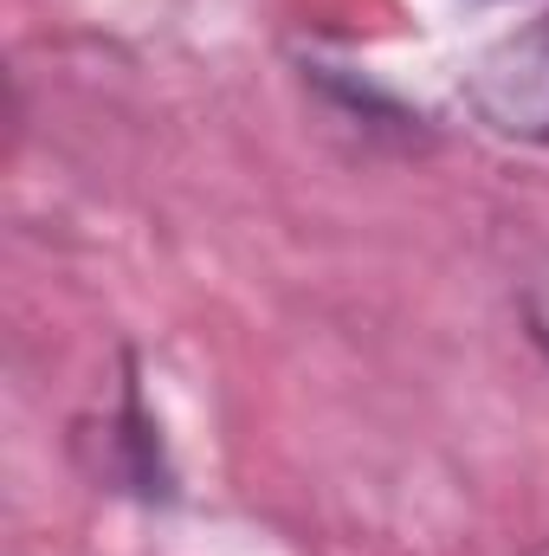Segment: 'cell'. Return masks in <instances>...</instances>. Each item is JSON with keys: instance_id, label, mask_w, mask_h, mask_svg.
Wrapping results in <instances>:
<instances>
[{"instance_id": "1", "label": "cell", "mask_w": 549, "mask_h": 556, "mask_svg": "<svg viewBox=\"0 0 549 556\" xmlns=\"http://www.w3.org/2000/svg\"><path fill=\"white\" fill-rule=\"evenodd\" d=\"M465 104L478 111V124H491L498 137L544 142L549 149V13L491 39L472 72H465Z\"/></svg>"}, {"instance_id": "2", "label": "cell", "mask_w": 549, "mask_h": 556, "mask_svg": "<svg viewBox=\"0 0 549 556\" xmlns=\"http://www.w3.org/2000/svg\"><path fill=\"white\" fill-rule=\"evenodd\" d=\"M518 317H524L531 343L549 356V253H544V260H531L524 278H518Z\"/></svg>"}, {"instance_id": "3", "label": "cell", "mask_w": 549, "mask_h": 556, "mask_svg": "<svg viewBox=\"0 0 549 556\" xmlns=\"http://www.w3.org/2000/svg\"><path fill=\"white\" fill-rule=\"evenodd\" d=\"M524 556H549V538H544V544H531V551H524Z\"/></svg>"}]
</instances>
